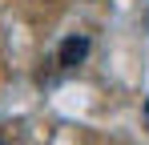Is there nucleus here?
<instances>
[{"label": "nucleus", "instance_id": "nucleus-1", "mask_svg": "<svg viewBox=\"0 0 149 145\" xmlns=\"http://www.w3.org/2000/svg\"><path fill=\"white\" fill-rule=\"evenodd\" d=\"M85 40H65V48H61V65H73V61H81L85 56Z\"/></svg>", "mask_w": 149, "mask_h": 145}]
</instances>
